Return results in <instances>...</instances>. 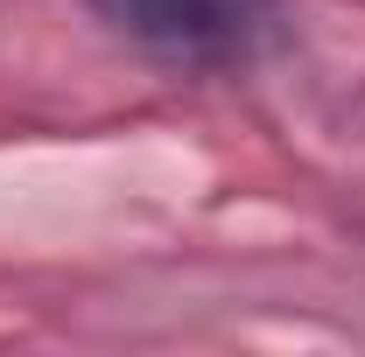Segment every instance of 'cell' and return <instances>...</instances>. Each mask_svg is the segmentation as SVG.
Here are the masks:
<instances>
[{
    "mask_svg": "<svg viewBox=\"0 0 365 357\" xmlns=\"http://www.w3.org/2000/svg\"><path fill=\"white\" fill-rule=\"evenodd\" d=\"M127 43L155 49L169 63H246L274 36L281 0H91Z\"/></svg>",
    "mask_w": 365,
    "mask_h": 357,
    "instance_id": "6da1fadb",
    "label": "cell"
}]
</instances>
